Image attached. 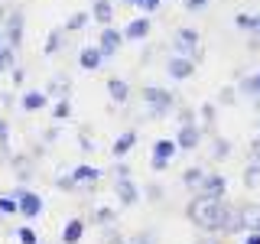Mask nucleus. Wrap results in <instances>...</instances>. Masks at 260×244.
Instances as JSON below:
<instances>
[{"label":"nucleus","instance_id":"obj_1","mask_svg":"<svg viewBox=\"0 0 260 244\" xmlns=\"http://www.w3.org/2000/svg\"><path fill=\"white\" fill-rule=\"evenodd\" d=\"M189 218L199 228H205V231H221V234H231L238 228H244L241 208H231V205H224V199H208L202 192L189 202Z\"/></svg>","mask_w":260,"mask_h":244},{"label":"nucleus","instance_id":"obj_2","mask_svg":"<svg viewBox=\"0 0 260 244\" xmlns=\"http://www.w3.org/2000/svg\"><path fill=\"white\" fill-rule=\"evenodd\" d=\"M143 101H146L150 117H162V114H169L176 108V98H173V92H166V88H143Z\"/></svg>","mask_w":260,"mask_h":244},{"label":"nucleus","instance_id":"obj_3","mask_svg":"<svg viewBox=\"0 0 260 244\" xmlns=\"http://www.w3.org/2000/svg\"><path fill=\"white\" fill-rule=\"evenodd\" d=\"M176 150H179L176 140H156V143H153V160H150L153 173H162V169L169 166V160H173Z\"/></svg>","mask_w":260,"mask_h":244},{"label":"nucleus","instance_id":"obj_4","mask_svg":"<svg viewBox=\"0 0 260 244\" xmlns=\"http://www.w3.org/2000/svg\"><path fill=\"white\" fill-rule=\"evenodd\" d=\"M176 55H199V33L189 29V26H182L176 33Z\"/></svg>","mask_w":260,"mask_h":244},{"label":"nucleus","instance_id":"obj_5","mask_svg":"<svg viewBox=\"0 0 260 244\" xmlns=\"http://www.w3.org/2000/svg\"><path fill=\"white\" fill-rule=\"evenodd\" d=\"M166 69L176 81H185V78H192V72H195V59H189V55H173Z\"/></svg>","mask_w":260,"mask_h":244},{"label":"nucleus","instance_id":"obj_6","mask_svg":"<svg viewBox=\"0 0 260 244\" xmlns=\"http://www.w3.org/2000/svg\"><path fill=\"white\" fill-rule=\"evenodd\" d=\"M16 199H20V215L23 218H36L39 211H43V199H39L36 192L20 189V192H16Z\"/></svg>","mask_w":260,"mask_h":244},{"label":"nucleus","instance_id":"obj_7","mask_svg":"<svg viewBox=\"0 0 260 244\" xmlns=\"http://www.w3.org/2000/svg\"><path fill=\"white\" fill-rule=\"evenodd\" d=\"M202 195H208V199H224V189H228V182H224V176L221 173H208L205 179H202Z\"/></svg>","mask_w":260,"mask_h":244},{"label":"nucleus","instance_id":"obj_8","mask_svg":"<svg viewBox=\"0 0 260 244\" xmlns=\"http://www.w3.org/2000/svg\"><path fill=\"white\" fill-rule=\"evenodd\" d=\"M199 140H202V130L195 124H182V127H179V134H176V146H179V150H195Z\"/></svg>","mask_w":260,"mask_h":244},{"label":"nucleus","instance_id":"obj_9","mask_svg":"<svg viewBox=\"0 0 260 244\" xmlns=\"http://www.w3.org/2000/svg\"><path fill=\"white\" fill-rule=\"evenodd\" d=\"M120 43H124V33H120V29H114V26H104L101 29V52H104V59L117 52Z\"/></svg>","mask_w":260,"mask_h":244},{"label":"nucleus","instance_id":"obj_10","mask_svg":"<svg viewBox=\"0 0 260 244\" xmlns=\"http://www.w3.org/2000/svg\"><path fill=\"white\" fill-rule=\"evenodd\" d=\"M23 43V13H10L7 16V46L20 49Z\"/></svg>","mask_w":260,"mask_h":244},{"label":"nucleus","instance_id":"obj_11","mask_svg":"<svg viewBox=\"0 0 260 244\" xmlns=\"http://www.w3.org/2000/svg\"><path fill=\"white\" fill-rule=\"evenodd\" d=\"M78 62H81V69H85V72H94V69H101V62H104V52H101V46H88V49H81Z\"/></svg>","mask_w":260,"mask_h":244},{"label":"nucleus","instance_id":"obj_12","mask_svg":"<svg viewBox=\"0 0 260 244\" xmlns=\"http://www.w3.org/2000/svg\"><path fill=\"white\" fill-rule=\"evenodd\" d=\"M114 192H117V199L124 202V205H134V202L140 199V189H137V186L130 182V176H124V179H117V186H114Z\"/></svg>","mask_w":260,"mask_h":244},{"label":"nucleus","instance_id":"obj_13","mask_svg":"<svg viewBox=\"0 0 260 244\" xmlns=\"http://www.w3.org/2000/svg\"><path fill=\"white\" fill-rule=\"evenodd\" d=\"M150 36V20H146V16H134V20L127 23V29H124V39H146Z\"/></svg>","mask_w":260,"mask_h":244},{"label":"nucleus","instance_id":"obj_14","mask_svg":"<svg viewBox=\"0 0 260 244\" xmlns=\"http://www.w3.org/2000/svg\"><path fill=\"white\" fill-rule=\"evenodd\" d=\"M91 20H98L101 26H111V23H114V4H111V0H94Z\"/></svg>","mask_w":260,"mask_h":244},{"label":"nucleus","instance_id":"obj_15","mask_svg":"<svg viewBox=\"0 0 260 244\" xmlns=\"http://www.w3.org/2000/svg\"><path fill=\"white\" fill-rule=\"evenodd\" d=\"M72 179H75V186H94L98 179H101V169H94V166H75V169H72Z\"/></svg>","mask_w":260,"mask_h":244},{"label":"nucleus","instance_id":"obj_16","mask_svg":"<svg viewBox=\"0 0 260 244\" xmlns=\"http://www.w3.org/2000/svg\"><path fill=\"white\" fill-rule=\"evenodd\" d=\"M134 143H137V130H124V134L114 140V157H120L124 160L130 150H134Z\"/></svg>","mask_w":260,"mask_h":244},{"label":"nucleus","instance_id":"obj_17","mask_svg":"<svg viewBox=\"0 0 260 244\" xmlns=\"http://www.w3.org/2000/svg\"><path fill=\"white\" fill-rule=\"evenodd\" d=\"M81 238H85V222H81V218H72V222L65 225V231H62V241L65 244H78Z\"/></svg>","mask_w":260,"mask_h":244},{"label":"nucleus","instance_id":"obj_18","mask_svg":"<svg viewBox=\"0 0 260 244\" xmlns=\"http://www.w3.org/2000/svg\"><path fill=\"white\" fill-rule=\"evenodd\" d=\"M108 95H111V101L124 104L127 98H130V85H127L124 78H111V81H108Z\"/></svg>","mask_w":260,"mask_h":244},{"label":"nucleus","instance_id":"obj_19","mask_svg":"<svg viewBox=\"0 0 260 244\" xmlns=\"http://www.w3.org/2000/svg\"><path fill=\"white\" fill-rule=\"evenodd\" d=\"M241 225L247 231H260V205H244L241 208Z\"/></svg>","mask_w":260,"mask_h":244},{"label":"nucleus","instance_id":"obj_20","mask_svg":"<svg viewBox=\"0 0 260 244\" xmlns=\"http://www.w3.org/2000/svg\"><path fill=\"white\" fill-rule=\"evenodd\" d=\"M20 104H23L26 111H43V108H46V92H26Z\"/></svg>","mask_w":260,"mask_h":244},{"label":"nucleus","instance_id":"obj_21","mask_svg":"<svg viewBox=\"0 0 260 244\" xmlns=\"http://www.w3.org/2000/svg\"><path fill=\"white\" fill-rule=\"evenodd\" d=\"M0 211L4 215H16L20 211V199L16 195H0Z\"/></svg>","mask_w":260,"mask_h":244},{"label":"nucleus","instance_id":"obj_22","mask_svg":"<svg viewBox=\"0 0 260 244\" xmlns=\"http://www.w3.org/2000/svg\"><path fill=\"white\" fill-rule=\"evenodd\" d=\"M88 16H91V13H72V20L65 23V29H69V33H78L81 26H88Z\"/></svg>","mask_w":260,"mask_h":244},{"label":"nucleus","instance_id":"obj_23","mask_svg":"<svg viewBox=\"0 0 260 244\" xmlns=\"http://www.w3.org/2000/svg\"><path fill=\"white\" fill-rule=\"evenodd\" d=\"M69 114H72V104H69V98H59V104L52 108V117H55V120H69Z\"/></svg>","mask_w":260,"mask_h":244},{"label":"nucleus","instance_id":"obj_24","mask_svg":"<svg viewBox=\"0 0 260 244\" xmlns=\"http://www.w3.org/2000/svg\"><path fill=\"white\" fill-rule=\"evenodd\" d=\"M202 179H205V173H202L199 166H192V169H185V173H182V182L185 186H202Z\"/></svg>","mask_w":260,"mask_h":244},{"label":"nucleus","instance_id":"obj_25","mask_svg":"<svg viewBox=\"0 0 260 244\" xmlns=\"http://www.w3.org/2000/svg\"><path fill=\"white\" fill-rule=\"evenodd\" d=\"M244 186H247V189H257V186H260V163H254V166L247 169V176H244Z\"/></svg>","mask_w":260,"mask_h":244},{"label":"nucleus","instance_id":"obj_26","mask_svg":"<svg viewBox=\"0 0 260 244\" xmlns=\"http://www.w3.org/2000/svg\"><path fill=\"white\" fill-rule=\"evenodd\" d=\"M234 26H238V29H254V13H238V16H234Z\"/></svg>","mask_w":260,"mask_h":244},{"label":"nucleus","instance_id":"obj_27","mask_svg":"<svg viewBox=\"0 0 260 244\" xmlns=\"http://www.w3.org/2000/svg\"><path fill=\"white\" fill-rule=\"evenodd\" d=\"M59 46H62V29H52L49 33V43H46V55H52Z\"/></svg>","mask_w":260,"mask_h":244},{"label":"nucleus","instance_id":"obj_28","mask_svg":"<svg viewBox=\"0 0 260 244\" xmlns=\"http://www.w3.org/2000/svg\"><path fill=\"white\" fill-rule=\"evenodd\" d=\"M16 238H20V244H39V238H36V231H32V228H20V231H16Z\"/></svg>","mask_w":260,"mask_h":244},{"label":"nucleus","instance_id":"obj_29","mask_svg":"<svg viewBox=\"0 0 260 244\" xmlns=\"http://www.w3.org/2000/svg\"><path fill=\"white\" fill-rule=\"evenodd\" d=\"M7 65H13V46H0V72Z\"/></svg>","mask_w":260,"mask_h":244},{"label":"nucleus","instance_id":"obj_30","mask_svg":"<svg viewBox=\"0 0 260 244\" xmlns=\"http://www.w3.org/2000/svg\"><path fill=\"white\" fill-rule=\"evenodd\" d=\"M137 7H140V10H146V13H153L159 7V0H137Z\"/></svg>","mask_w":260,"mask_h":244},{"label":"nucleus","instance_id":"obj_31","mask_svg":"<svg viewBox=\"0 0 260 244\" xmlns=\"http://www.w3.org/2000/svg\"><path fill=\"white\" fill-rule=\"evenodd\" d=\"M185 7L189 10H202V7H208V0H185Z\"/></svg>","mask_w":260,"mask_h":244},{"label":"nucleus","instance_id":"obj_32","mask_svg":"<svg viewBox=\"0 0 260 244\" xmlns=\"http://www.w3.org/2000/svg\"><path fill=\"white\" fill-rule=\"evenodd\" d=\"M215 157H218V160H224V157H228V143H224V140H218V150H215Z\"/></svg>","mask_w":260,"mask_h":244},{"label":"nucleus","instance_id":"obj_33","mask_svg":"<svg viewBox=\"0 0 260 244\" xmlns=\"http://www.w3.org/2000/svg\"><path fill=\"white\" fill-rule=\"evenodd\" d=\"M98 218H101V222H114V211L111 208H101V211H98Z\"/></svg>","mask_w":260,"mask_h":244},{"label":"nucleus","instance_id":"obj_34","mask_svg":"<svg viewBox=\"0 0 260 244\" xmlns=\"http://www.w3.org/2000/svg\"><path fill=\"white\" fill-rule=\"evenodd\" d=\"M7 137H10V130H7V120H0V143H7Z\"/></svg>","mask_w":260,"mask_h":244},{"label":"nucleus","instance_id":"obj_35","mask_svg":"<svg viewBox=\"0 0 260 244\" xmlns=\"http://www.w3.org/2000/svg\"><path fill=\"white\" fill-rule=\"evenodd\" d=\"M257 36V43H260V13H254V29H250Z\"/></svg>","mask_w":260,"mask_h":244},{"label":"nucleus","instance_id":"obj_36","mask_svg":"<svg viewBox=\"0 0 260 244\" xmlns=\"http://www.w3.org/2000/svg\"><path fill=\"white\" fill-rule=\"evenodd\" d=\"M211 114H215V108H211V104H205V108H202V117L211 120Z\"/></svg>","mask_w":260,"mask_h":244},{"label":"nucleus","instance_id":"obj_37","mask_svg":"<svg viewBox=\"0 0 260 244\" xmlns=\"http://www.w3.org/2000/svg\"><path fill=\"white\" fill-rule=\"evenodd\" d=\"M108 244H127V241L120 238V234H108Z\"/></svg>","mask_w":260,"mask_h":244},{"label":"nucleus","instance_id":"obj_38","mask_svg":"<svg viewBox=\"0 0 260 244\" xmlns=\"http://www.w3.org/2000/svg\"><path fill=\"white\" fill-rule=\"evenodd\" d=\"M244 244H260V231H254V234H250V238L244 241Z\"/></svg>","mask_w":260,"mask_h":244},{"label":"nucleus","instance_id":"obj_39","mask_svg":"<svg viewBox=\"0 0 260 244\" xmlns=\"http://www.w3.org/2000/svg\"><path fill=\"white\" fill-rule=\"evenodd\" d=\"M199 244H221V241H218V238H202Z\"/></svg>","mask_w":260,"mask_h":244},{"label":"nucleus","instance_id":"obj_40","mask_svg":"<svg viewBox=\"0 0 260 244\" xmlns=\"http://www.w3.org/2000/svg\"><path fill=\"white\" fill-rule=\"evenodd\" d=\"M254 78H257V88H260V72H257V75H254Z\"/></svg>","mask_w":260,"mask_h":244},{"label":"nucleus","instance_id":"obj_41","mask_svg":"<svg viewBox=\"0 0 260 244\" xmlns=\"http://www.w3.org/2000/svg\"><path fill=\"white\" fill-rule=\"evenodd\" d=\"M0 46H4V33H0Z\"/></svg>","mask_w":260,"mask_h":244},{"label":"nucleus","instance_id":"obj_42","mask_svg":"<svg viewBox=\"0 0 260 244\" xmlns=\"http://www.w3.org/2000/svg\"><path fill=\"white\" fill-rule=\"evenodd\" d=\"M124 4H137V0H124Z\"/></svg>","mask_w":260,"mask_h":244}]
</instances>
